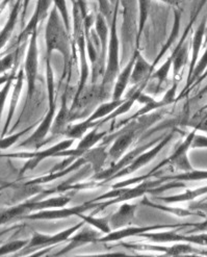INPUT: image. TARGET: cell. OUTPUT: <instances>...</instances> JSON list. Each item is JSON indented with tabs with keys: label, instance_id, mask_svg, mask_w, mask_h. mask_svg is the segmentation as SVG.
I'll return each instance as SVG.
<instances>
[{
	"label": "cell",
	"instance_id": "cell-1",
	"mask_svg": "<svg viewBox=\"0 0 207 257\" xmlns=\"http://www.w3.org/2000/svg\"><path fill=\"white\" fill-rule=\"evenodd\" d=\"M46 46L48 56L53 50H60L66 56V59H68L69 50L66 33L64 31V24H62L61 15L55 8H53L49 14L46 27Z\"/></svg>",
	"mask_w": 207,
	"mask_h": 257
},
{
	"label": "cell",
	"instance_id": "cell-2",
	"mask_svg": "<svg viewBox=\"0 0 207 257\" xmlns=\"http://www.w3.org/2000/svg\"><path fill=\"white\" fill-rule=\"evenodd\" d=\"M119 12V0H116V5L113 10L112 15V33H110V40L108 45V63L106 72L104 76L105 82L112 81L119 70V40L117 35V18Z\"/></svg>",
	"mask_w": 207,
	"mask_h": 257
},
{
	"label": "cell",
	"instance_id": "cell-3",
	"mask_svg": "<svg viewBox=\"0 0 207 257\" xmlns=\"http://www.w3.org/2000/svg\"><path fill=\"white\" fill-rule=\"evenodd\" d=\"M37 70H38V47H37V30L33 33L31 40V44L27 56L25 60L24 72L29 83V94L32 95L35 89V82L37 78Z\"/></svg>",
	"mask_w": 207,
	"mask_h": 257
},
{
	"label": "cell",
	"instance_id": "cell-4",
	"mask_svg": "<svg viewBox=\"0 0 207 257\" xmlns=\"http://www.w3.org/2000/svg\"><path fill=\"white\" fill-rule=\"evenodd\" d=\"M52 0H38L37 4V8L35 10L34 15L29 23V25L26 26L25 30L23 31V33L20 36V39L25 38L29 36L30 34L34 33L37 30V25L38 23L42 20L43 18L46 17L47 15V11L49 10L50 6H51Z\"/></svg>",
	"mask_w": 207,
	"mask_h": 257
},
{
	"label": "cell",
	"instance_id": "cell-5",
	"mask_svg": "<svg viewBox=\"0 0 207 257\" xmlns=\"http://www.w3.org/2000/svg\"><path fill=\"white\" fill-rule=\"evenodd\" d=\"M151 70H152V67H150L142 56L136 55L129 81H131V83H139L148 75Z\"/></svg>",
	"mask_w": 207,
	"mask_h": 257
},
{
	"label": "cell",
	"instance_id": "cell-6",
	"mask_svg": "<svg viewBox=\"0 0 207 257\" xmlns=\"http://www.w3.org/2000/svg\"><path fill=\"white\" fill-rule=\"evenodd\" d=\"M136 58V54L134 58L132 59V61L128 64V66L123 70V72L119 75L118 77V81L116 83V87H115V91H114V98L115 99H119L121 97V95L123 94L124 90H125L127 83L129 82L130 79V75H131V71L133 68V64Z\"/></svg>",
	"mask_w": 207,
	"mask_h": 257
},
{
	"label": "cell",
	"instance_id": "cell-7",
	"mask_svg": "<svg viewBox=\"0 0 207 257\" xmlns=\"http://www.w3.org/2000/svg\"><path fill=\"white\" fill-rule=\"evenodd\" d=\"M23 77H24V74H23V71L21 70L18 76H17V82H16V85H15V89H14L13 91V96H12V99H11V104H10V109H9V117H8V121H7V125H6V128L4 131V134L7 132V128L12 120V116H13V112L14 110H15V107L17 105V102H18V99H19V95H20V92H21V89H22V84H23Z\"/></svg>",
	"mask_w": 207,
	"mask_h": 257
},
{
	"label": "cell",
	"instance_id": "cell-8",
	"mask_svg": "<svg viewBox=\"0 0 207 257\" xmlns=\"http://www.w3.org/2000/svg\"><path fill=\"white\" fill-rule=\"evenodd\" d=\"M204 34H205V20L202 22V24L199 26V28L197 30V32L195 34V38H194V43H192V59H191V66H190V74L192 72V70H194V67H195V64H196L199 49L202 45Z\"/></svg>",
	"mask_w": 207,
	"mask_h": 257
},
{
	"label": "cell",
	"instance_id": "cell-9",
	"mask_svg": "<svg viewBox=\"0 0 207 257\" xmlns=\"http://www.w3.org/2000/svg\"><path fill=\"white\" fill-rule=\"evenodd\" d=\"M150 8V0H137V9H139V15H140V28H139V35H141L144 25L146 23L148 13Z\"/></svg>",
	"mask_w": 207,
	"mask_h": 257
},
{
	"label": "cell",
	"instance_id": "cell-10",
	"mask_svg": "<svg viewBox=\"0 0 207 257\" xmlns=\"http://www.w3.org/2000/svg\"><path fill=\"white\" fill-rule=\"evenodd\" d=\"M52 3L54 4V8L59 11L60 15L62 16L64 25L66 26L67 31H69L70 30V20H69V13L67 9L66 0H52Z\"/></svg>",
	"mask_w": 207,
	"mask_h": 257
},
{
	"label": "cell",
	"instance_id": "cell-11",
	"mask_svg": "<svg viewBox=\"0 0 207 257\" xmlns=\"http://www.w3.org/2000/svg\"><path fill=\"white\" fill-rule=\"evenodd\" d=\"M13 79H14V73L11 74L10 78L4 84L2 91H0V120H2V116H3V111H4V108H5V104H6V101H7V99H8L9 93L11 91V88H12Z\"/></svg>",
	"mask_w": 207,
	"mask_h": 257
},
{
	"label": "cell",
	"instance_id": "cell-12",
	"mask_svg": "<svg viewBox=\"0 0 207 257\" xmlns=\"http://www.w3.org/2000/svg\"><path fill=\"white\" fill-rule=\"evenodd\" d=\"M94 2H97L100 9V14L106 19H109L113 15V7L110 4L109 0H94Z\"/></svg>",
	"mask_w": 207,
	"mask_h": 257
},
{
	"label": "cell",
	"instance_id": "cell-13",
	"mask_svg": "<svg viewBox=\"0 0 207 257\" xmlns=\"http://www.w3.org/2000/svg\"><path fill=\"white\" fill-rule=\"evenodd\" d=\"M14 58H15V54L10 53L4 56L3 59H0V74L6 73L8 70H10L13 67L14 61H15Z\"/></svg>",
	"mask_w": 207,
	"mask_h": 257
},
{
	"label": "cell",
	"instance_id": "cell-14",
	"mask_svg": "<svg viewBox=\"0 0 207 257\" xmlns=\"http://www.w3.org/2000/svg\"><path fill=\"white\" fill-rule=\"evenodd\" d=\"M22 245H23V242H21V241H12V242H9V244H7V245H5V246H3L2 248H0V255L10 253L12 251H16Z\"/></svg>",
	"mask_w": 207,
	"mask_h": 257
},
{
	"label": "cell",
	"instance_id": "cell-15",
	"mask_svg": "<svg viewBox=\"0 0 207 257\" xmlns=\"http://www.w3.org/2000/svg\"><path fill=\"white\" fill-rule=\"evenodd\" d=\"M159 2L164 3L167 5H170V6H173L176 9H178L179 7H180V5L182 4V0H159Z\"/></svg>",
	"mask_w": 207,
	"mask_h": 257
},
{
	"label": "cell",
	"instance_id": "cell-16",
	"mask_svg": "<svg viewBox=\"0 0 207 257\" xmlns=\"http://www.w3.org/2000/svg\"><path fill=\"white\" fill-rule=\"evenodd\" d=\"M31 4V0H22V17L24 18L26 13H27V9H29V6Z\"/></svg>",
	"mask_w": 207,
	"mask_h": 257
},
{
	"label": "cell",
	"instance_id": "cell-17",
	"mask_svg": "<svg viewBox=\"0 0 207 257\" xmlns=\"http://www.w3.org/2000/svg\"><path fill=\"white\" fill-rule=\"evenodd\" d=\"M10 76H11V74H10V75H9V74L0 75V85H4V84L8 81V79L10 78Z\"/></svg>",
	"mask_w": 207,
	"mask_h": 257
},
{
	"label": "cell",
	"instance_id": "cell-18",
	"mask_svg": "<svg viewBox=\"0 0 207 257\" xmlns=\"http://www.w3.org/2000/svg\"><path fill=\"white\" fill-rule=\"evenodd\" d=\"M109 2H110V4H115L116 0H109Z\"/></svg>",
	"mask_w": 207,
	"mask_h": 257
},
{
	"label": "cell",
	"instance_id": "cell-19",
	"mask_svg": "<svg viewBox=\"0 0 207 257\" xmlns=\"http://www.w3.org/2000/svg\"><path fill=\"white\" fill-rule=\"evenodd\" d=\"M71 3H72V5L75 3V0H71Z\"/></svg>",
	"mask_w": 207,
	"mask_h": 257
}]
</instances>
